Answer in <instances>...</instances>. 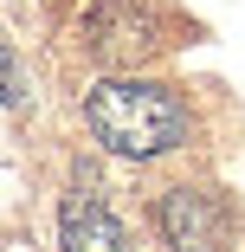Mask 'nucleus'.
Here are the masks:
<instances>
[{"mask_svg":"<svg viewBox=\"0 0 245 252\" xmlns=\"http://www.w3.org/2000/svg\"><path fill=\"white\" fill-rule=\"evenodd\" d=\"M84 123L90 136L110 149V156H129V162H155L168 149H181L193 136V117L187 104L168 91V84H149V78H104L84 91Z\"/></svg>","mask_w":245,"mask_h":252,"instance_id":"f257e3e1","label":"nucleus"},{"mask_svg":"<svg viewBox=\"0 0 245 252\" xmlns=\"http://www.w3.org/2000/svg\"><path fill=\"white\" fill-rule=\"evenodd\" d=\"M58 239H65V252H129V239H123V220L104 207L97 194H65V207H58Z\"/></svg>","mask_w":245,"mask_h":252,"instance_id":"f03ea898","label":"nucleus"},{"mask_svg":"<svg viewBox=\"0 0 245 252\" xmlns=\"http://www.w3.org/2000/svg\"><path fill=\"white\" fill-rule=\"evenodd\" d=\"M155 226H162V233H168V246H181V252H207V246H213V233H219V214H213V200H207V194L174 188V194H162Z\"/></svg>","mask_w":245,"mask_h":252,"instance_id":"7ed1b4c3","label":"nucleus"},{"mask_svg":"<svg viewBox=\"0 0 245 252\" xmlns=\"http://www.w3.org/2000/svg\"><path fill=\"white\" fill-rule=\"evenodd\" d=\"M20 97H26V71H20V59L7 52V104L20 110Z\"/></svg>","mask_w":245,"mask_h":252,"instance_id":"20e7f679","label":"nucleus"}]
</instances>
